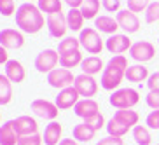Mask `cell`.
<instances>
[{"label":"cell","instance_id":"836d02e7","mask_svg":"<svg viewBox=\"0 0 159 145\" xmlns=\"http://www.w3.org/2000/svg\"><path fill=\"white\" fill-rule=\"evenodd\" d=\"M150 5V0H128V9L131 12H145Z\"/></svg>","mask_w":159,"mask_h":145},{"label":"cell","instance_id":"d590c367","mask_svg":"<svg viewBox=\"0 0 159 145\" xmlns=\"http://www.w3.org/2000/svg\"><path fill=\"white\" fill-rule=\"evenodd\" d=\"M44 138L39 133L35 135H28V136H19V142L18 145H42Z\"/></svg>","mask_w":159,"mask_h":145},{"label":"cell","instance_id":"ba28073f","mask_svg":"<svg viewBox=\"0 0 159 145\" xmlns=\"http://www.w3.org/2000/svg\"><path fill=\"white\" fill-rule=\"evenodd\" d=\"M46 26L49 30V35L54 39H65L66 32H68V23H66V16L63 12H56V14H49L46 19Z\"/></svg>","mask_w":159,"mask_h":145},{"label":"cell","instance_id":"74e56055","mask_svg":"<svg viewBox=\"0 0 159 145\" xmlns=\"http://www.w3.org/2000/svg\"><path fill=\"white\" fill-rule=\"evenodd\" d=\"M145 103H147L152 110H159V89L149 91L147 96H145Z\"/></svg>","mask_w":159,"mask_h":145},{"label":"cell","instance_id":"30bf717a","mask_svg":"<svg viewBox=\"0 0 159 145\" xmlns=\"http://www.w3.org/2000/svg\"><path fill=\"white\" fill-rule=\"evenodd\" d=\"M131 39L126 33H116V35H110V37L105 40V47H107L108 52H112L114 56H119L122 52H126L131 49Z\"/></svg>","mask_w":159,"mask_h":145},{"label":"cell","instance_id":"6da1fadb","mask_svg":"<svg viewBox=\"0 0 159 145\" xmlns=\"http://www.w3.org/2000/svg\"><path fill=\"white\" fill-rule=\"evenodd\" d=\"M44 14L39 9V5H33L32 2H25L16 11V26L23 33H39L44 28Z\"/></svg>","mask_w":159,"mask_h":145},{"label":"cell","instance_id":"c3c4849f","mask_svg":"<svg viewBox=\"0 0 159 145\" xmlns=\"http://www.w3.org/2000/svg\"><path fill=\"white\" fill-rule=\"evenodd\" d=\"M157 40H159V39H157Z\"/></svg>","mask_w":159,"mask_h":145},{"label":"cell","instance_id":"1f68e13d","mask_svg":"<svg viewBox=\"0 0 159 145\" xmlns=\"http://www.w3.org/2000/svg\"><path fill=\"white\" fill-rule=\"evenodd\" d=\"M61 7H63V2L61 0H39V9L49 14H56V12H61Z\"/></svg>","mask_w":159,"mask_h":145},{"label":"cell","instance_id":"484cf974","mask_svg":"<svg viewBox=\"0 0 159 145\" xmlns=\"http://www.w3.org/2000/svg\"><path fill=\"white\" fill-rule=\"evenodd\" d=\"M105 129H107L108 136H117V138H122L124 135H128V131H129L131 128H129V126H126L124 122L117 121L116 117H112V119H110V121L107 122Z\"/></svg>","mask_w":159,"mask_h":145},{"label":"cell","instance_id":"4fadbf2b","mask_svg":"<svg viewBox=\"0 0 159 145\" xmlns=\"http://www.w3.org/2000/svg\"><path fill=\"white\" fill-rule=\"evenodd\" d=\"M25 44V35L21 30L5 28L0 32V46L5 49H19Z\"/></svg>","mask_w":159,"mask_h":145},{"label":"cell","instance_id":"44dd1931","mask_svg":"<svg viewBox=\"0 0 159 145\" xmlns=\"http://www.w3.org/2000/svg\"><path fill=\"white\" fill-rule=\"evenodd\" d=\"M19 135L16 133L12 121H7L0 126V145H18Z\"/></svg>","mask_w":159,"mask_h":145},{"label":"cell","instance_id":"ffe728a7","mask_svg":"<svg viewBox=\"0 0 159 145\" xmlns=\"http://www.w3.org/2000/svg\"><path fill=\"white\" fill-rule=\"evenodd\" d=\"M150 77L149 68L143 65H129V68L126 70V79L128 82H135V84H140V82H147Z\"/></svg>","mask_w":159,"mask_h":145},{"label":"cell","instance_id":"603a6c76","mask_svg":"<svg viewBox=\"0 0 159 145\" xmlns=\"http://www.w3.org/2000/svg\"><path fill=\"white\" fill-rule=\"evenodd\" d=\"M96 133H98V131L94 129L93 126L86 124V122H82V124H75L74 131H72V135H74V138L77 142H91L94 136H96Z\"/></svg>","mask_w":159,"mask_h":145},{"label":"cell","instance_id":"9c48e42d","mask_svg":"<svg viewBox=\"0 0 159 145\" xmlns=\"http://www.w3.org/2000/svg\"><path fill=\"white\" fill-rule=\"evenodd\" d=\"M129 54H131L133 60L138 61V63L142 65V63H147V61L154 60L156 47H154V44H150L149 40H138V42H135L133 46H131Z\"/></svg>","mask_w":159,"mask_h":145},{"label":"cell","instance_id":"2e32d148","mask_svg":"<svg viewBox=\"0 0 159 145\" xmlns=\"http://www.w3.org/2000/svg\"><path fill=\"white\" fill-rule=\"evenodd\" d=\"M80 100V94L79 91L74 88V86H70V88H65L61 89L60 93H58L56 96V107L60 108V110H66V108H72L77 105V102Z\"/></svg>","mask_w":159,"mask_h":145},{"label":"cell","instance_id":"f35d334b","mask_svg":"<svg viewBox=\"0 0 159 145\" xmlns=\"http://www.w3.org/2000/svg\"><path fill=\"white\" fill-rule=\"evenodd\" d=\"M145 124L149 129H159V110H152L145 119Z\"/></svg>","mask_w":159,"mask_h":145},{"label":"cell","instance_id":"b9f144b4","mask_svg":"<svg viewBox=\"0 0 159 145\" xmlns=\"http://www.w3.org/2000/svg\"><path fill=\"white\" fill-rule=\"evenodd\" d=\"M96 145H124L122 138H117V136H107V138H102Z\"/></svg>","mask_w":159,"mask_h":145},{"label":"cell","instance_id":"7dc6e473","mask_svg":"<svg viewBox=\"0 0 159 145\" xmlns=\"http://www.w3.org/2000/svg\"><path fill=\"white\" fill-rule=\"evenodd\" d=\"M28 2H33V0H28Z\"/></svg>","mask_w":159,"mask_h":145},{"label":"cell","instance_id":"277c9868","mask_svg":"<svg viewBox=\"0 0 159 145\" xmlns=\"http://www.w3.org/2000/svg\"><path fill=\"white\" fill-rule=\"evenodd\" d=\"M79 40H80V47H82L86 52L93 54V56L102 54L103 47H105L103 39L100 37V33L96 28H84L79 35Z\"/></svg>","mask_w":159,"mask_h":145},{"label":"cell","instance_id":"ac0fdd59","mask_svg":"<svg viewBox=\"0 0 159 145\" xmlns=\"http://www.w3.org/2000/svg\"><path fill=\"white\" fill-rule=\"evenodd\" d=\"M61 135H63V126L56 121H51L46 126V129H44V136H42L44 143L46 145H60V142L63 140Z\"/></svg>","mask_w":159,"mask_h":145},{"label":"cell","instance_id":"8fae6325","mask_svg":"<svg viewBox=\"0 0 159 145\" xmlns=\"http://www.w3.org/2000/svg\"><path fill=\"white\" fill-rule=\"evenodd\" d=\"M74 88L84 98H91V96H94V94L98 93V82H96V79H94L93 75H88V74L77 75L75 82H74Z\"/></svg>","mask_w":159,"mask_h":145},{"label":"cell","instance_id":"f6af8a7d","mask_svg":"<svg viewBox=\"0 0 159 145\" xmlns=\"http://www.w3.org/2000/svg\"><path fill=\"white\" fill-rule=\"evenodd\" d=\"M60 145H77V140L75 138H63L60 142Z\"/></svg>","mask_w":159,"mask_h":145},{"label":"cell","instance_id":"e575fe53","mask_svg":"<svg viewBox=\"0 0 159 145\" xmlns=\"http://www.w3.org/2000/svg\"><path fill=\"white\" fill-rule=\"evenodd\" d=\"M16 4H14V0H0V14L2 16H12L16 12Z\"/></svg>","mask_w":159,"mask_h":145},{"label":"cell","instance_id":"4dcf8cb0","mask_svg":"<svg viewBox=\"0 0 159 145\" xmlns=\"http://www.w3.org/2000/svg\"><path fill=\"white\" fill-rule=\"evenodd\" d=\"M70 51H80V40L75 37H65L63 40H60L58 44V52L60 54H65V52Z\"/></svg>","mask_w":159,"mask_h":145},{"label":"cell","instance_id":"d6a6232c","mask_svg":"<svg viewBox=\"0 0 159 145\" xmlns=\"http://www.w3.org/2000/svg\"><path fill=\"white\" fill-rule=\"evenodd\" d=\"M145 21L147 23L159 21V2H150V5L145 11Z\"/></svg>","mask_w":159,"mask_h":145},{"label":"cell","instance_id":"5b68a950","mask_svg":"<svg viewBox=\"0 0 159 145\" xmlns=\"http://www.w3.org/2000/svg\"><path fill=\"white\" fill-rule=\"evenodd\" d=\"M60 63V52L54 49H44L35 58V68L40 74H51Z\"/></svg>","mask_w":159,"mask_h":145},{"label":"cell","instance_id":"bcb514c9","mask_svg":"<svg viewBox=\"0 0 159 145\" xmlns=\"http://www.w3.org/2000/svg\"><path fill=\"white\" fill-rule=\"evenodd\" d=\"M0 121H2V114H0Z\"/></svg>","mask_w":159,"mask_h":145},{"label":"cell","instance_id":"e0dca14e","mask_svg":"<svg viewBox=\"0 0 159 145\" xmlns=\"http://www.w3.org/2000/svg\"><path fill=\"white\" fill-rule=\"evenodd\" d=\"M5 77L12 82V84H21L26 79V70L21 61L18 60H9L5 65Z\"/></svg>","mask_w":159,"mask_h":145},{"label":"cell","instance_id":"8992f818","mask_svg":"<svg viewBox=\"0 0 159 145\" xmlns=\"http://www.w3.org/2000/svg\"><path fill=\"white\" fill-rule=\"evenodd\" d=\"M75 77H77V75H74L72 70H68V68H54L51 74H47V82H49L51 88L61 91V89L74 86Z\"/></svg>","mask_w":159,"mask_h":145},{"label":"cell","instance_id":"d6986e66","mask_svg":"<svg viewBox=\"0 0 159 145\" xmlns=\"http://www.w3.org/2000/svg\"><path fill=\"white\" fill-rule=\"evenodd\" d=\"M94 26H96L98 32L108 33V35H116L117 30H119V23L112 16H98V18L94 19Z\"/></svg>","mask_w":159,"mask_h":145},{"label":"cell","instance_id":"cb8c5ba5","mask_svg":"<svg viewBox=\"0 0 159 145\" xmlns=\"http://www.w3.org/2000/svg\"><path fill=\"white\" fill-rule=\"evenodd\" d=\"M84 61L82 58V52L80 51H70L65 52V54H60V65L61 68H75V66H80V63Z\"/></svg>","mask_w":159,"mask_h":145},{"label":"cell","instance_id":"8d00e7d4","mask_svg":"<svg viewBox=\"0 0 159 145\" xmlns=\"http://www.w3.org/2000/svg\"><path fill=\"white\" fill-rule=\"evenodd\" d=\"M86 124H89V126H93L96 131H100L102 128L107 126V122H105V117H103V114H96V116H93L91 119H88V121H84Z\"/></svg>","mask_w":159,"mask_h":145},{"label":"cell","instance_id":"7c38bea8","mask_svg":"<svg viewBox=\"0 0 159 145\" xmlns=\"http://www.w3.org/2000/svg\"><path fill=\"white\" fill-rule=\"evenodd\" d=\"M117 23H119V28L126 35H131V33H136L140 30V21H138V16L135 12H131L129 9H124V11H119L116 16Z\"/></svg>","mask_w":159,"mask_h":145},{"label":"cell","instance_id":"9a60e30c","mask_svg":"<svg viewBox=\"0 0 159 145\" xmlns=\"http://www.w3.org/2000/svg\"><path fill=\"white\" fill-rule=\"evenodd\" d=\"M74 112L77 117L88 121V119H91L93 116L100 114V105H98V102L93 100V98H82V100H79L77 105L74 107Z\"/></svg>","mask_w":159,"mask_h":145},{"label":"cell","instance_id":"7bdbcfd3","mask_svg":"<svg viewBox=\"0 0 159 145\" xmlns=\"http://www.w3.org/2000/svg\"><path fill=\"white\" fill-rule=\"evenodd\" d=\"M9 61V54H7V49L0 46V65H7Z\"/></svg>","mask_w":159,"mask_h":145},{"label":"cell","instance_id":"f1b7e54d","mask_svg":"<svg viewBox=\"0 0 159 145\" xmlns=\"http://www.w3.org/2000/svg\"><path fill=\"white\" fill-rule=\"evenodd\" d=\"M133 140L136 145H150L152 143V136H150V131L147 126H138L133 128Z\"/></svg>","mask_w":159,"mask_h":145},{"label":"cell","instance_id":"3957f363","mask_svg":"<svg viewBox=\"0 0 159 145\" xmlns=\"http://www.w3.org/2000/svg\"><path fill=\"white\" fill-rule=\"evenodd\" d=\"M110 105L117 110H124V108H133L136 103L140 102V94L138 91L133 88H122V89H116L110 98H108Z\"/></svg>","mask_w":159,"mask_h":145},{"label":"cell","instance_id":"ab89813d","mask_svg":"<svg viewBox=\"0 0 159 145\" xmlns=\"http://www.w3.org/2000/svg\"><path fill=\"white\" fill-rule=\"evenodd\" d=\"M102 7L107 12H119L121 11V0H103Z\"/></svg>","mask_w":159,"mask_h":145},{"label":"cell","instance_id":"ee69618b","mask_svg":"<svg viewBox=\"0 0 159 145\" xmlns=\"http://www.w3.org/2000/svg\"><path fill=\"white\" fill-rule=\"evenodd\" d=\"M63 2L70 5V9H80L84 4V0H63Z\"/></svg>","mask_w":159,"mask_h":145},{"label":"cell","instance_id":"83f0119b","mask_svg":"<svg viewBox=\"0 0 159 145\" xmlns=\"http://www.w3.org/2000/svg\"><path fill=\"white\" fill-rule=\"evenodd\" d=\"M12 100V82H11L5 74H0V105H9Z\"/></svg>","mask_w":159,"mask_h":145},{"label":"cell","instance_id":"52a82bcc","mask_svg":"<svg viewBox=\"0 0 159 145\" xmlns=\"http://www.w3.org/2000/svg\"><path fill=\"white\" fill-rule=\"evenodd\" d=\"M30 108H32V112L37 117L46 119V121H54L58 117V114H60V108L56 107V103L49 102V100H44V98L33 100Z\"/></svg>","mask_w":159,"mask_h":145},{"label":"cell","instance_id":"7402d4cb","mask_svg":"<svg viewBox=\"0 0 159 145\" xmlns=\"http://www.w3.org/2000/svg\"><path fill=\"white\" fill-rule=\"evenodd\" d=\"M105 65H103V60L100 56H88L84 58V61L80 63V70L82 74H88V75H96L100 72H103Z\"/></svg>","mask_w":159,"mask_h":145},{"label":"cell","instance_id":"60d3db41","mask_svg":"<svg viewBox=\"0 0 159 145\" xmlns=\"http://www.w3.org/2000/svg\"><path fill=\"white\" fill-rule=\"evenodd\" d=\"M147 88H149V91H156V89H159V72H154V74L149 77V80H147Z\"/></svg>","mask_w":159,"mask_h":145},{"label":"cell","instance_id":"f546056e","mask_svg":"<svg viewBox=\"0 0 159 145\" xmlns=\"http://www.w3.org/2000/svg\"><path fill=\"white\" fill-rule=\"evenodd\" d=\"M80 12H82L84 19H96L100 12V0H84Z\"/></svg>","mask_w":159,"mask_h":145},{"label":"cell","instance_id":"4316f807","mask_svg":"<svg viewBox=\"0 0 159 145\" xmlns=\"http://www.w3.org/2000/svg\"><path fill=\"white\" fill-rule=\"evenodd\" d=\"M114 117H116L117 121L124 122V124H126V126H129V128L138 126V119H140V116H138V114H136L135 110H131V108H124V110H116Z\"/></svg>","mask_w":159,"mask_h":145},{"label":"cell","instance_id":"d4e9b609","mask_svg":"<svg viewBox=\"0 0 159 145\" xmlns=\"http://www.w3.org/2000/svg\"><path fill=\"white\" fill-rule=\"evenodd\" d=\"M66 23H68V30L72 32H82L84 26V16L80 12V9H70L66 14Z\"/></svg>","mask_w":159,"mask_h":145},{"label":"cell","instance_id":"7a4b0ae2","mask_svg":"<svg viewBox=\"0 0 159 145\" xmlns=\"http://www.w3.org/2000/svg\"><path fill=\"white\" fill-rule=\"evenodd\" d=\"M128 68H129V65H128V58L124 54L110 58L102 72V80H100L102 88L107 89V91H112V93L116 89H119L122 79L126 77Z\"/></svg>","mask_w":159,"mask_h":145},{"label":"cell","instance_id":"5bb4252c","mask_svg":"<svg viewBox=\"0 0 159 145\" xmlns=\"http://www.w3.org/2000/svg\"><path fill=\"white\" fill-rule=\"evenodd\" d=\"M12 126H14L16 133L19 136H28L39 133L37 121H35V117H30V116H19L16 119H12Z\"/></svg>","mask_w":159,"mask_h":145}]
</instances>
